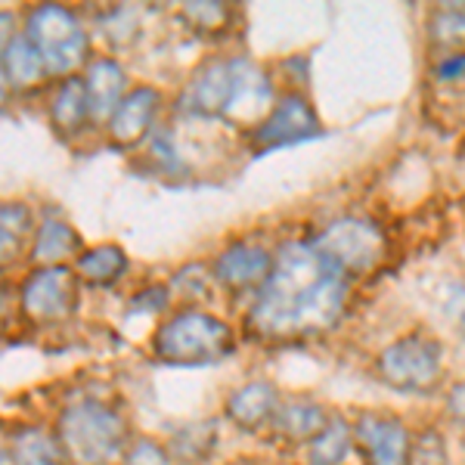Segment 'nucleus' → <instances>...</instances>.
I'll return each instance as SVG.
<instances>
[{"instance_id":"28","label":"nucleus","mask_w":465,"mask_h":465,"mask_svg":"<svg viewBox=\"0 0 465 465\" xmlns=\"http://www.w3.org/2000/svg\"><path fill=\"white\" fill-rule=\"evenodd\" d=\"M438 74V81H447V84H453V81H465V54L462 50H456V54H447L440 59V65L434 69Z\"/></svg>"},{"instance_id":"20","label":"nucleus","mask_w":465,"mask_h":465,"mask_svg":"<svg viewBox=\"0 0 465 465\" xmlns=\"http://www.w3.org/2000/svg\"><path fill=\"white\" fill-rule=\"evenodd\" d=\"M81 249V239L69 223L63 221H44L35 232L32 258L41 267H63V261L74 258Z\"/></svg>"},{"instance_id":"29","label":"nucleus","mask_w":465,"mask_h":465,"mask_svg":"<svg viewBox=\"0 0 465 465\" xmlns=\"http://www.w3.org/2000/svg\"><path fill=\"white\" fill-rule=\"evenodd\" d=\"M171 302V295H168V289L164 286H155V289H146L143 295L137 298V304L140 307H146V311H164Z\"/></svg>"},{"instance_id":"10","label":"nucleus","mask_w":465,"mask_h":465,"mask_svg":"<svg viewBox=\"0 0 465 465\" xmlns=\"http://www.w3.org/2000/svg\"><path fill=\"white\" fill-rule=\"evenodd\" d=\"M282 403V394L273 381L258 379V381H245V385L232 388L223 401V416L236 431L242 434H261L270 431L276 419V410Z\"/></svg>"},{"instance_id":"3","label":"nucleus","mask_w":465,"mask_h":465,"mask_svg":"<svg viewBox=\"0 0 465 465\" xmlns=\"http://www.w3.org/2000/svg\"><path fill=\"white\" fill-rule=\"evenodd\" d=\"M153 351L162 363L171 366H208L236 351V335L214 313L180 311L155 329Z\"/></svg>"},{"instance_id":"7","label":"nucleus","mask_w":465,"mask_h":465,"mask_svg":"<svg viewBox=\"0 0 465 465\" xmlns=\"http://www.w3.org/2000/svg\"><path fill=\"white\" fill-rule=\"evenodd\" d=\"M351 425H354V453L363 465H412L416 434L397 412L363 410Z\"/></svg>"},{"instance_id":"5","label":"nucleus","mask_w":465,"mask_h":465,"mask_svg":"<svg viewBox=\"0 0 465 465\" xmlns=\"http://www.w3.org/2000/svg\"><path fill=\"white\" fill-rule=\"evenodd\" d=\"M311 242L341 276L372 273L388 254L385 232L372 221H366V217H341V221H332Z\"/></svg>"},{"instance_id":"2","label":"nucleus","mask_w":465,"mask_h":465,"mask_svg":"<svg viewBox=\"0 0 465 465\" xmlns=\"http://www.w3.org/2000/svg\"><path fill=\"white\" fill-rule=\"evenodd\" d=\"M56 438L72 465H112L127 453V419L100 397L65 403L56 419Z\"/></svg>"},{"instance_id":"18","label":"nucleus","mask_w":465,"mask_h":465,"mask_svg":"<svg viewBox=\"0 0 465 465\" xmlns=\"http://www.w3.org/2000/svg\"><path fill=\"white\" fill-rule=\"evenodd\" d=\"M351 456H354V425L332 412L326 429L304 447V460L307 465H344Z\"/></svg>"},{"instance_id":"22","label":"nucleus","mask_w":465,"mask_h":465,"mask_svg":"<svg viewBox=\"0 0 465 465\" xmlns=\"http://www.w3.org/2000/svg\"><path fill=\"white\" fill-rule=\"evenodd\" d=\"M78 276L84 282L96 289L115 286L127 270V254L118 249V245H96V249H87L78 254Z\"/></svg>"},{"instance_id":"11","label":"nucleus","mask_w":465,"mask_h":465,"mask_svg":"<svg viewBox=\"0 0 465 465\" xmlns=\"http://www.w3.org/2000/svg\"><path fill=\"white\" fill-rule=\"evenodd\" d=\"M270 270H273V254L261 245H230L214 261V282L223 286L232 295H245V292H261L267 282Z\"/></svg>"},{"instance_id":"6","label":"nucleus","mask_w":465,"mask_h":465,"mask_svg":"<svg viewBox=\"0 0 465 465\" xmlns=\"http://www.w3.org/2000/svg\"><path fill=\"white\" fill-rule=\"evenodd\" d=\"M28 41L37 47L47 72L69 74L87 63V32L72 10L59 4L35 6L28 16Z\"/></svg>"},{"instance_id":"25","label":"nucleus","mask_w":465,"mask_h":465,"mask_svg":"<svg viewBox=\"0 0 465 465\" xmlns=\"http://www.w3.org/2000/svg\"><path fill=\"white\" fill-rule=\"evenodd\" d=\"M28 232H32V212L22 202H0V236L25 242Z\"/></svg>"},{"instance_id":"21","label":"nucleus","mask_w":465,"mask_h":465,"mask_svg":"<svg viewBox=\"0 0 465 465\" xmlns=\"http://www.w3.org/2000/svg\"><path fill=\"white\" fill-rule=\"evenodd\" d=\"M217 440H221V434H217L214 422H186L171 434L164 447H168L171 460L183 465H202L214 453Z\"/></svg>"},{"instance_id":"17","label":"nucleus","mask_w":465,"mask_h":465,"mask_svg":"<svg viewBox=\"0 0 465 465\" xmlns=\"http://www.w3.org/2000/svg\"><path fill=\"white\" fill-rule=\"evenodd\" d=\"M10 447L13 465H72L56 431L41 429V425H25V429L13 431Z\"/></svg>"},{"instance_id":"9","label":"nucleus","mask_w":465,"mask_h":465,"mask_svg":"<svg viewBox=\"0 0 465 465\" xmlns=\"http://www.w3.org/2000/svg\"><path fill=\"white\" fill-rule=\"evenodd\" d=\"M320 134V118L304 96H282L267 118L252 131V149L254 153H270V149L302 143Z\"/></svg>"},{"instance_id":"15","label":"nucleus","mask_w":465,"mask_h":465,"mask_svg":"<svg viewBox=\"0 0 465 465\" xmlns=\"http://www.w3.org/2000/svg\"><path fill=\"white\" fill-rule=\"evenodd\" d=\"M232 94V69L230 63H208L196 72V78L183 90V109L193 115H223Z\"/></svg>"},{"instance_id":"12","label":"nucleus","mask_w":465,"mask_h":465,"mask_svg":"<svg viewBox=\"0 0 465 465\" xmlns=\"http://www.w3.org/2000/svg\"><path fill=\"white\" fill-rule=\"evenodd\" d=\"M159 103L162 94L155 87H134L109 118L112 143L122 149H134L143 143L155 124V115H159Z\"/></svg>"},{"instance_id":"19","label":"nucleus","mask_w":465,"mask_h":465,"mask_svg":"<svg viewBox=\"0 0 465 465\" xmlns=\"http://www.w3.org/2000/svg\"><path fill=\"white\" fill-rule=\"evenodd\" d=\"M50 122L59 134H74L90 122V100L84 78H65L50 100Z\"/></svg>"},{"instance_id":"8","label":"nucleus","mask_w":465,"mask_h":465,"mask_svg":"<svg viewBox=\"0 0 465 465\" xmlns=\"http://www.w3.org/2000/svg\"><path fill=\"white\" fill-rule=\"evenodd\" d=\"M78 302V276L69 267H37L22 282L19 304L35 322L65 320Z\"/></svg>"},{"instance_id":"33","label":"nucleus","mask_w":465,"mask_h":465,"mask_svg":"<svg viewBox=\"0 0 465 465\" xmlns=\"http://www.w3.org/2000/svg\"><path fill=\"white\" fill-rule=\"evenodd\" d=\"M6 90H10V81H6V69H4V54H0V100L6 96Z\"/></svg>"},{"instance_id":"27","label":"nucleus","mask_w":465,"mask_h":465,"mask_svg":"<svg viewBox=\"0 0 465 465\" xmlns=\"http://www.w3.org/2000/svg\"><path fill=\"white\" fill-rule=\"evenodd\" d=\"M444 25V32H438V41L447 47H460L465 44V13H444L438 22V28Z\"/></svg>"},{"instance_id":"30","label":"nucleus","mask_w":465,"mask_h":465,"mask_svg":"<svg viewBox=\"0 0 465 465\" xmlns=\"http://www.w3.org/2000/svg\"><path fill=\"white\" fill-rule=\"evenodd\" d=\"M447 410H450V416H453L456 422L465 425V385H456L453 391L447 394Z\"/></svg>"},{"instance_id":"34","label":"nucleus","mask_w":465,"mask_h":465,"mask_svg":"<svg viewBox=\"0 0 465 465\" xmlns=\"http://www.w3.org/2000/svg\"><path fill=\"white\" fill-rule=\"evenodd\" d=\"M462 332H465V317H462Z\"/></svg>"},{"instance_id":"31","label":"nucleus","mask_w":465,"mask_h":465,"mask_svg":"<svg viewBox=\"0 0 465 465\" xmlns=\"http://www.w3.org/2000/svg\"><path fill=\"white\" fill-rule=\"evenodd\" d=\"M13 37H16V32H13V16L10 13H0V54L10 47Z\"/></svg>"},{"instance_id":"14","label":"nucleus","mask_w":465,"mask_h":465,"mask_svg":"<svg viewBox=\"0 0 465 465\" xmlns=\"http://www.w3.org/2000/svg\"><path fill=\"white\" fill-rule=\"evenodd\" d=\"M329 416H332V412L322 407L320 401H311V397H292V401L280 403L270 431L289 447H307L322 429H326Z\"/></svg>"},{"instance_id":"24","label":"nucleus","mask_w":465,"mask_h":465,"mask_svg":"<svg viewBox=\"0 0 465 465\" xmlns=\"http://www.w3.org/2000/svg\"><path fill=\"white\" fill-rule=\"evenodd\" d=\"M183 19L199 32H221L230 19V10L223 4H186Z\"/></svg>"},{"instance_id":"32","label":"nucleus","mask_w":465,"mask_h":465,"mask_svg":"<svg viewBox=\"0 0 465 465\" xmlns=\"http://www.w3.org/2000/svg\"><path fill=\"white\" fill-rule=\"evenodd\" d=\"M10 438L13 434H6L0 429V465H13V447H10Z\"/></svg>"},{"instance_id":"1","label":"nucleus","mask_w":465,"mask_h":465,"mask_svg":"<svg viewBox=\"0 0 465 465\" xmlns=\"http://www.w3.org/2000/svg\"><path fill=\"white\" fill-rule=\"evenodd\" d=\"M348 304V276L313 242H286L249 311V335L261 341H302L332 332Z\"/></svg>"},{"instance_id":"4","label":"nucleus","mask_w":465,"mask_h":465,"mask_svg":"<svg viewBox=\"0 0 465 465\" xmlns=\"http://www.w3.org/2000/svg\"><path fill=\"white\" fill-rule=\"evenodd\" d=\"M376 376L391 391L431 394L444 376V348L429 335H403L381 348L376 360Z\"/></svg>"},{"instance_id":"26","label":"nucleus","mask_w":465,"mask_h":465,"mask_svg":"<svg viewBox=\"0 0 465 465\" xmlns=\"http://www.w3.org/2000/svg\"><path fill=\"white\" fill-rule=\"evenodd\" d=\"M171 462L174 460L168 456V447L159 444V440H153V438H140L127 447V453L122 456V462L118 465H171Z\"/></svg>"},{"instance_id":"13","label":"nucleus","mask_w":465,"mask_h":465,"mask_svg":"<svg viewBox=\"0 0 465 465\" xmlns=\"http://www.w3.org/2000/svg\"><path fill=\"white\" fill-rule=\"evenodd\" d=\"M230 69H232V94L223 115L236 118V122H252V118L264 122L270 109V96H273L267 74L254 63H245V59H232Z\"/></svg>"},{"instance_id":"23","label":"nucleus","mask_w":465,"mask_h":465,"mask_svg":"<svg viewBox=\"0 0 465 465\" xmlns=\"http://www.w3.org/2000/svg\"><path fill=\"white\" fill-rule=\"evenodd\" d=\"M4 69H6L10 87H19V90L35 87L37 81L47 74V65H44L35 44L28 41V35H16L10 41V47L4 50Z\"/></svg>"},{"instance_id":"16","label":"nucleus","mask_w":465,"mask_h":465,"mask_svg":"<svg viewBox=\"0 0 465 465\" xmlns=\"http://www.w3.org/2000/svg\"><path fill=\"white\" fill-rule=\"evenodd\" d=\"M87 100H90V118L100 122V118H112V112L118 109V103L124 100V69L115 63V59H96V63L87 65Z\"/></svg>"}]
</instances>
